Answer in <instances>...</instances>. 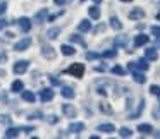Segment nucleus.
<instances>
[{
  "instance_id": "nucleus-6",
  "label": "nucleus",
  "mask_w": 160,
  "mask_h": 139,
  "mask_svg": "<svg viewBox=\"0 0 160 139\" xmlns=\"http://www.w3.org/2000/svg\"><path fill=\"white\" fill-rule=\"evenodd\" d=\"M53 98V91L50 88H45V89L40 91V100L42 101H50Z\"/></svg>"
},
{
  "instance_id": "nucleus-14",
  "label": "nucleus",
  "mask_w": 160,
  "mask_h": 139,
  "mask_svg": "<svg viewBox=\"0 0 160 139\" xmlns=\"http://www.w3.org/2000/svg\"><path fill=\"white\" fill-rule=\"evenodd\" d=\"M138 132H141V134H152V132H153V127H152V125H150V124H139L138 125Z\"/></svg>"
},
{
  "instance_id": "nucleus-13",
  "label": "nucleus",
  "mask_w": 160,
  "mask_h": 139,
  "mask_svg": "<svg viewBox=\"0 0 160 139\" xmlns=\"http://www.w3.org/2000/svg\"><path fill=\"white\" fill-rule=\"evenodd\" d=\"M84 131V124L83 122H76V124H71L69 125V132H74V134H78V132Z\"/></svg>"
},
{
  "instance_id": "nucleus-46",
  "label": "nucleus",
  "mask_w": 160,
  "mask_h": 139,
  "mask_svg": "<svg viewBox=\"0 0 160 139\" xmlns=\"http://www.w3.org/2000/svg\"><path fill=\"white\" fill-rule=\"evenodd\" d=\"M53 2H55V4H57V5H62V4H64V2H66V0H53Z\"/></svg>"
},
{
  "instance_id": "nucleus-28",
  "label": "nucleus",
  "mask_w": 160,
  "mask_h": 139,
  "mask_svg": "<svg viewBox=\"0 0 160 139\" xmlns=\"http://www.w3.org/2000/svg\"><path fill=\"white\" fill-rule=\"evenodd\" d=\"M100 110L103 112V113H108V115L114 112V110H112V107H110L108 103H100Z\"/></svg>"
},
{
  "instance_id": "nucleus-20",
  "label": "nucleus",
  "mask_w": 160,
  "mask_h": 139,
  "mask_svg": "<svg viewBox=\"0 0 160 139\" xmlns=\"http://www.w3.org/2000/svg\"><path fill=\"white\" fill-rule=\"evenodd\" d=\"M90 17L91 19H100V9L97 7V5H93V7H90Z\"/></svg>"
},
{
  "instance_id": "nucleus-25",
  "label": "nucleus",
  "mask_w": 160,
  "mask_h": 139,
  "mask_svg": "<svg viewBox=\"0 0 160 139\" xmlns=\"http://www.w3.org/2000/svg\"><path fill=\"white\" fill-rule=\"evenodd\" d=\"M119 136H121V137H131V136H132V131H131V129H128V127H121Z\"/></svg>"
},
{
  "instance_id": "nucleus-31",
  "label": "nucleus",
  "mask_w": 160,
  "mask_h": 139,
  "mask_svg": "<svg viewBox=\"0 0 160 139\" xmlns=\"http://www.w3.org/2000/svg\"><path fill=\"white\" fill-rule=\"evenodd\" d=\"M143 108H145V100H141V101H139L138 112H136V113H132V115H131V118H136V117H138V115H139V113H141V112H143Z\"/></svg>"
},
{
  "instance_id": "nucleus-34",
  "label": "nucleus",
  "mask_w": 160,
  "mask_h": 139,
  "mask_svg": "<svg viewBox=\"0 0 160 139\" xmlns=\"http://www.w3.org/2000/svg\"><path fill=\"white\" fill-rule=\"evenodd\" d=\"M28 117H29V118H33V120H36V118H42V117H43V113H42V112H33V113H29V115H28Z\"/></svg>"
},
{
  "instance_id": "nucleus-21",
  "label": "nucleus",
  "mask_w": 160,
  "mask_h": 139,
  "mask_svg": "<svg viewBox=\"0 0 160 139\" xmlns=\"http://www.w3.org/2000/svg\"><path fill=\"white\" fill-rule=\"evenodd\" d=\"M60 50H62V53H64V55H69V57L76 53V50H74L72 46H69V45H62V46H60Z\"/></svg>"
},
{
  "instance_id": "nucleus-42",
  "label": "nucleus",
  "mask_w": 160,
  "mask_h": 139,
  "mask_svg": "<svg viewBox=\"0 0 160 139\" xmlns=\"http://www.w3.org/2000/svg\"><path fill=\"white\" fill-rule=\"evenodd\" d=\"M5 9H7V4H5V2H0V16L5 12Z\"/></svg>"
},
{
  "instance_id": "nucleus-5",
  "label": "nucleus",
  "mask_w": 160,
  "mask_h": 139,
  "mask_svg": "<svg viewBox=\"0 0 160 139\" xmlns=\"http://www.w3.org/2000/svg\"><path fill=\"white\" fill-rule=\"evenodd\" d=\"M18 24H19V28H21L22 33H28L29 29H31V21H29L28 17H21L18 21Z\"/></svg>"
},
{
  "instance_id": "nucleus-49",
  "label": "nucleus",
  "mask_w": 160,
  "mask_h": 139,
  "mask_svg": "<svg viewBox=\"0 0 160 139\" xmlns=\"http://www.w3.org/2000/svg\"><path fill=\"white\" fill-rule=\"evenodd\" d=\"M121 2H132V0H121Z\"/></svg>"
},
{
  "instance_id": "nucleus-23",
  "label": "nucleus",
  "mask_w": 160,
  "mask_h": 139,
  "mask_svg": "<svg viewBox=\"0 0 160 139\" xmlns=\"http://www.w3.org/2000/svg\"><path fill=\"white\" fill-rule=\"evenodd\" d=\"M12 93H19V91H22V81H14L11 86Z\"/></svg>"
},
{
  "instance_id": "nucleus-38",
  "label": "nucleus",
  "mask_w": 160,
  "mask_h": 139,
  "mask_svg": "<svg viewBox=\"0 0 160 139\" xmlns=\"http://www.w3.org/2000/svg\"><path fill=\"white\" fill-rule=\"evenodd\" d=\"M47 122H48V124H57V122H59V118H57L55 115H50V117L47 118Z\"/></svg>"
},
{
  "instance_id": "nucleus-47",
  "label": "nucleus",
  "mask_w": 160,
  "mask_h": 139,
  "mask_svg": "<svg viewBox=\"0 0 160 139\" xmlns=\"http://www.w3.org/2000/svg\"><path fill=\"white\" fill-rule=\"evenodd\" d=\"M93 2H95V4H100V2H102V0H93Z\"/></svg>"
},
{
  "instance_id": "nucleus-51",
  "label": "nucleus",
  "mask_w": 160,
  "mask_h": 139,
  "mask_svg": "<svg viewBox=\"0 0 160 139\" xmlns=\"http://www.w3.org/2000/svg\"><path fill=\"white\" fill-rule=\"evenodd\" d=\"M81 2H84V0H81Z\"/></svg>"
},
{
  "instance_id": "nucleus-41",
  "label": "nucleus",
  "mask_w": 160,
  "mask_h": 139,
  "mask_svg": "<svg viewBox=\"0 0 160 139\" xmlns=\"http://www.w3.org/2000/svg\"><path fill=\"white\" fill-rule=\"evenodd\" d=\"M115 45L117 46H126V40L124 38H117L115 40Z\"/></svg>"
},
{
  "instance_id": "nucleus-48",
  "label": "nucleus",
  "mask_w": 160,
  "mask_h": 139,
  "mask_svg": "<svg viewBox=\"0 0 160 139\" xmlns=\"http://www.w3.org/2000/svg\"><path fill=\"white\" fill-rule=\"evenodd\" d=\"M157 19H158V21H160V12H158V14H157Z\"/></svg>"
},
{
  "instance_id": "nucleus-19",
  "label": "nucleus",
  "mask_w": 160,
  "mask_h": 139,
  "mask_svg": "<svg viewBox=\"0 0 160 139\" xmlns=\"http://www.w3.org/2000/svg\"><path fill=\"white\" fill-rule=\"evenodd\" d=\"M22 100H24V101H29V103H35L36 96L31 93V91H22Z\"/></svg>"
},
{
  "instance_id": "nucleus-29",
  "label": "nucleus",
  "mask_w": 160,
  "mask_h": 139,
  "mask_svg": "<svg viewBox=\"0 0 160 139\" xmlns=\"http://www.w3.org/2000/svg\"><path fill=\"white\" fill-rule=\"evenodd\" d=\"M18 134H19V129H7L5 137H18Z\"/></svg>"
},
{
  "instance_id": "nucleus-37",
  "label": "nucleus",
  "mask_w": 160,
  "mask_h": 139,
  "mask_svg": "<svg viewBox=\"0 0 160 139\" xmlns=\"http://www.w3.org/2000/svg\"><path fill=\"white\" fill-rule=\"evenodd\" d=\"M98 57H100V55H98V53H93V52H88L86 53V59L88 60H95V59H98Z\"/></svg>"
},
{
  "instance_id": "nucleus-17",
  "label": "nucleus",
  "mask_w": 160,
  "mask_h": 139,
  "mask_svg": "<svg viewBox=\"0 0 160 139\" xmlns=\"http://www.w3.org/2000/svg\"><path fill=\"white\" fill-rule=\"evenodd\" d=\"M62 96H64V98H67V100H72V98L76 96V93L72 91V88L64 86V88H62Z\"/></svg>"
},
{
  "instance_id": "nucleus-8",
  "label": "nucleus",
  "mask_w": 160,
  "mask_h": 139,
  "mask_svg": "<svg viewBox=\"0 0 160 139\" xmlns=\"http://www.w3.org/2000/svg\"><path fill=\"white\" fill-rule=\"evenodd\" d=\"M143 17H145V12H143L139 7L132 9V11L129 12V19H132V21H134V19H143Z\"/></svg>"
},
{
  "instance_id": "nucleus-22",
  "label": "nucleus",
  "mask_w": 160,
  "mask_h": 139,
  "mask_svg": "<svg viewBox=\"0 0 160 139\" xmlns=\"http://www.w3.org/2000/svg\"><path fill=\"white\" fill-rule=\"evenodd\" d=\"M45 16H47V9H42V11H40L38 14L35 16V22L42 24V22H43V19H45Z\"/></svg>"
},
{
  "instance_id": "nucleus-27",
  "label": "nucleus",
  "mask_w": 160,
  "mask_h": 139,
  "mask_svg": "<svg viewBox=\"0 0 160 139\" xmlns=\"http://www.w3.org/2000/svg\"><path fill=\"white\" fill-rule=\"evenodd\" d=\"M59 33H60V29H59V28H53V29H50V31L47 33V38H50V40H55L57 36H59Z\"/></svg>"
},
{
  "instance_id": "nucleus-2",
  "label": "nucleus",
  "mask_w": 160,
  "mask_h": 139,
  "mask_svg": "<svg viewBox=\"0 0 160 139\" xmlns=\"http://www.w3.org/2000/svg\"><path fill=\"white\" fill-rule=\"evenodd\" d=\"M66 72L71 74V76H76V77H83L84 65H83V64H72L71 67H67V69H66Z\"/></svg>"
},
{
  "instance_id": "nucleus-35",
  "label": "nucleus",
  "mask_w": 160,
  "mask_h": 139,
  "mask_svg": "<svg viewBox=\"0 0 160 139\" xmlns=\"http://www.w3.org/2000/svg\"><path fill=\"white\" fill-rule=\"evenodd\" d=\"M150 93L158 96V94H160V86H155V84H153V86H150Z\"/></svg>"
},
{
  "instance_id": "nucleus-4",
  "label": "nucleus",
  "mask_w": 160,
  "mask_h": 139,
  "mask_svg": "<svg viewBox=\"0 0 160 139\" xmlns=\"http://www.w3.org/2000/svg\"><path fill=\"white\" fill-rule=\"evenodd\" d=\"M28 67H29V62H26V60H19V62L14 64V72L16 74H22V72L28 70Z\"/></svg>"
},
{
  "instance_id": "nucleus-12",
  "label": "nucleus",
  "mask_w": 160,
  "mask_h": 139,
  "mask_svg": "<svg viewBox=\"0 0 160 139\" xmlns=\"http://www.w3.org/2000/svg\"><path fill=\"white\" fill-rule=\"evenodd\" d=\"M132 79H134V83H138V84H145L146 83L145 74L138 72V70H132Z\"/></svg>"
},
{
  "instance_id": "nucleus-44",
  "label": "nucleus",
  "mask_w": 160,
  "mask_h": 139,
  "mask_svg": "<svg viewBox=\"0 0 160 139\" xmlns=\"http://www.w3.org/2000/svg\"><path fill=\"white\" fill-rule=\"evenodd\" d=\"M95 70H97V72H103L105 67H103V65H98V67H95Z\"/></svg>"
},
{
  "instance_id": "nucleus-36",
  "label": "nucleus",
  "mask_w": 160,
  "mask_h": 139,
  "mask_svg": "<svg viewBox=\"0 0 160 139\" xmlns=\"http://www.w3.org/2000/svg\"><path fill=\"white\" fill-rule=\"evenodd\" d=\"M5 62H7V53H5V50H0V64Z\"/></svg>"
},
{
  "instance_id": "nucleus-1",
  "label": "nucleus",
  "mask_w": 160,
  "mask_h": 139,
  "mask_svg": "<svg viewBox=\"0 0 160 139\" xmlns=\"http://www.w3.org/2000/svg\"><path fill=\"white\" fill-rule=\"evenodd\" d=\"M148 62H146V59H139L138 62H129L128 64V69L131 70H148Z\"/></svg>"
},
{
  "instance_id": "nucleus-18",
  "label": "nucleus",
  "mask_w": 160,
  "mask_h": 139,
  "mask_svg": "<svg viewBox=\"0 0 160 139\" xmlns=\"http://www.w3.org/2000/svg\"><path fill=\"white\" fill-rule=\"evenodd\" d=\"M69 40H71L72 43H78V45H81L83 48H86V43H84V40L81 38V36H78V35H71V36H69Z\"/></svg>"
},
{
  "instance_id": "nucleus-50",
  "label": "nucleus",
  "mask_w": 160,
  "mask_h": 139,
  "mask_svg": "<svg viewBox=\"0 0 160 139\" xmlns=\"http://www.w3.org/2000/svg\"><path fill=\"white\" fill-rule=\"evenodd\" d=\"M158 103H160V94H158Z\"/></svg>"
},
{
  "instance_id": "nucleus-39",
  "label": "nucleus",
  "mask_w": 160,
  "mask_h": 139,
  "mask_svg": "<svg viewBox=\"0 0 160 139\" xmlns=\"http://www.w3.org/2000/svg\"><path fill=\"white\" fill-rule=\"evenodd\" d=\"M50 83H52L53 86H59V84H62V83H60V79H57V77H53V76H50Z\"/></svg>"
},
{
  "instance_id": "nucleus-9",
  "label": "nucleus",
  "mask_w": 160,
  "mask_h": 139,
  "mask_svg": "<svg viewBox=\"0 0 160 139\" xmlns=\"http://www.w3.org/2000/svg\"><path fill=\"white\" fill-rule=\"evenodd\" d=\"M62 112H64V115H67L69 118L76 117V108H74L72 105H64V107H62Z\"/></svg>"
},
{
  "instance_id": "nucleus-32",
  "label": "nucleus",
  "mask_w": 160,
  "mask_h": 139,
  "mask_svg": "<svg viewBox=\"0 0 160 139\" xmlns=\"http://www.w3.org/2000/svg\"><path fill=\"white\" fill-rule=\"evenodd\" d=\"M12 122V118L9 117V115H0V124H4V125H9Z\"/></svg>"
},
{
  "instance_id": "nucleus-10",
  "label": "nucleus",
  "mask_w": 160,
  "mask_h": 139,
  "mask_svg": "<svg viewBox=\"0 0 160 139\" xmlns=\"http://www.w3.org/2000/svg\"><path fill=\"white\" fill-rule=\"evenodd\" d=\"M148 40H150L148 36L141 33V35H138V36L134 38V46H143V45H146V43H148Z\"/></svg>"
},
{
  "instance_id": "nucleus-43",
  "label": "nucleus",
  "mask_w": 160,
  "mask_h": 139,
  "mask_svg": "<svg viewBox=\"0 0 160 139\" xmlns=\"http://www.w3.org/2000/svg\"><path fill=\"white\" fill-rule=\"evenodd\" d=\"M153 117L160 118V108H157V110H153Z\"/></svg>"
},
{
  "instance_id": "nucleus-26",
  "label": "nucleus",
  "mask_w": 160,
  "mask_h": 139,
  "mask_svg": "<svg viewBox=\"0 0 160 139\" xmlns=\"http://www.w3.org/2000/svg\"><path fill=\"white\" fill-rule=\"evenodd\" d=\"M102 57H103V59H115V57H117V52H115V50H105V52L102 53Z\"/></svg>"
},
{
  "instance_id": "nucleus-45",
  "label": "nucleus",
  "mask_w": 160,
  "mask_h": 139,
  "mask_svg": "<svg viewBox=\"0 0 160 139\" xmlns=\"http://www.w3.org/2000/svg\"><path fill=\"white\" fill-rule=\"evenodd\" d=\"M55 19H57V16H55V14L48 16V21H50V22H53V21H55Z\"/></svg>"
},
{
  "instance_id": "nucleus-40",
  "label": "nucleus",
  "mask_w": 160,
  "mask_h": 139,
  "mask_svg": "<svg viewBox=\"0 0 160 139\" xmlns=\"http://www.w3.org/2000/svg\"><path fill=\"white\" fill-rule=\"evenodd\" d=\"M9 26V21H5V19H0V31H2V29H5Z\"/></svg>"
},
{
  "instance_id": "nucleus-15",
  "label": "nucleus",
  "mask_w": 160,
  "mask_h": 139,
  "mask_svg": "<svg viewBox=\"0 0 160 139\" xmlns=\"http://www.w3.org/2000/svg\"><path fill=\"white\" fill-rule=\"evenodd\" d=\"M145 59L146 60H157L158 59V53H157V50L155 48H148L145 52Z\"/></svg>"
},
{
  "instance_id": "nucleus-3",
  "label": "nucleus",
  "mask_w": 160,
  "mask_h": 139,
  "mask_svg": "<svg viewBox=\"0 0 160 139\" xmlns=\"http://www.w3.org/2000/svg\"><path fill=\"white\" fill-rule=\"evenodd\" d=\"M29 45H31V38H24V40H21V41L16 43L14 50L16 52H24L26 48H29Z\"/></svg>"
},
{
  "instance_id": "nucleus-30",
  "label": "nucleus",
  "mask_w": 160,
  "mask_h": 139,
  "mask_svg": "<svg viewBox=\"0 0 160 139\" xmlns=\"http://www.w3.org/2000/svg\"><path fill=\"white\" fill-rule=\"evenodd\" d=\"M112 72L117 74V76H124V74H126V69H124V67H121V65H115L114 69H112Z\"/></svg>"
},
{
  "instance_id": "nucleus-7",
  "label": "nucleus",
  "mask_w": 160,
  "mask_h": 139,
  "mask_svg": "<svg viewBox=\"0 0 160 139\" xmlns=\"http://www.w3.org/2000/svg\"><path fill=\"white\" fill-rule=\"evenodd\" d=\"M42 55L47 57V59H55V52H53V48H52V46H48V45H43L42 46Z\"/></svg>"
},
{
  "instance_id": "nucleus-11",
  "label": "nucleus",
  "mask_w": 160,
  "mask_h": 139,
  "mask_svg": "<svg viewBox=\"0 0 160 139\" xmlns=\"http://www.w3.org/2000/svg\"><path fill=\"white\" fill-rule=\"evenodd\" d=\"M78 29H79L81 33H88V31L91 29V22L88 21V19H83V21L78 24Z\"/></svg>"
},
{
  "instance_id": "nucleus-24",
  "label": "nucleus",
  "mask_w": 160,
  "mask_h": 139,
  "mask_svg": "<svg viewBox=\"0 0 160 139\" xmlns=\"http://www.w3.org/2000/svg\"><path fill=\"white\" fill-rule=\"evenodd\" d=\"M110 26L114 29H117V31H119V29H122V22L119 21L117 17H110Z\"/></svg>"
},
{
  "instance_id": "nucleus-33",
  "label": "nucleus",
  "mask_w": 160,
  "mask_h": 139,
  "mask_svg": "<svg viewBox=\"0 0 160 139\" xmlns=\"http://www.w3.org/2000/svg\"><path fill=\"white\" fill-rule=\"evenodd\" d=\"M150 31H152V35L155 36V38H160V26H152Z\"/></svg>"
},
{
  "instance_id": "nucleus-16",
  "label": "nucleus",
  "mask_w": 160,
  "mask_h": 139,
  "mask_svg": "<svg viewBox=\"0 0 160 139\" xmlns=\"http://www.w3.org/2000/svg\"><path fill=\"white\" fill-rule=\"evenodd\" d=\"M98 131L100 132H108V134H110V132L115 131V125L114 124H100L98 125Z\"/></svg>"
}]
</instances>
